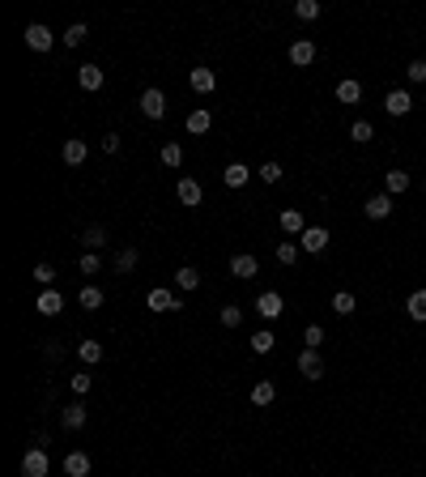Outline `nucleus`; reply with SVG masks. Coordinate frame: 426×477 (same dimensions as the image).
<instances>
[{
    "instance_id": "nucleus-20",
    "label": "nucleus",
    "mask_w": 426,
    "mask_h": 477,
    "mask_svg": "<svg viewBox=\"0 0 426 477\" xmlns=\"http://www.w3.org/2000/svg\"><path fill=\"white\" fill-rule=\"evenodd\" d=\"M90 473V456L85 452H69L64 456V477H85Z\"/></svg>"
},
{
    "instance_id": "nucleus-22",
    "label": "nucleus",
    "mask_w": 426,
    "mask_h": 477,
    "mask_svg": "<svg viewBox=\"0 0 426 477\" xmlns=\"http://www.w3.org/2000/svg\"><path fill=\"white\" fill-rule=\"evenodd\" d=\"M273 401H277V388H273L269 380H260V384L252 388V405H260V409H269Z\"/></svg>"
},
{
    "instance_id": "nucleus-47",
    "label": "nucleus",
    "mask_w": 426,
    "mask_h": 477,
    "mask_svg": "<svg viewBox=\"0 0 426 477\" xmlns=\"http://www.w3.org/2000/svg\"><path fill=\"white\" fill-rule=\"evenodd\" d=\"M422 188H426V179H422Z\"/></svg>"
},
{
    "instance_id": "nucleus-18",
    "label": "nucleus",
    "mask_w": 426,
    "mask_h": 477,
    "mask_svg": "<svg viewBox=\"0 0 426 477\" xmlns=\"http://www.w3.org/2000/svg\"><path fill=\"white\" fill-rule=\"evenodd\" d=\"M102 81H106V77H102L98 64H81V69H77V85H81V90H102Z\"/></svg>"
},
{
    "instance_id": "nucleus-39",
    "label": "nucleus",
    "mask_w": 426,
    "mask_h": 477,
    "mask_svg": "<svg viewBox=\"0 0 426 477\" xmlns=\"http://www.w3.org/2000/svg\"><path fill=\"white\" fill-rule=\"evenodd\" d=\"M116 269H120V273H132V269H137V247H124V251L116 256Z\"/></svg>"
},
{
    "instance_id": "nucleus-10",
    "label": "nucleus",
    "mask_w": 426,
    "mask_h": 477,
    "mask_svg": "<svg viewBox=\"0 0 426 477\" xmlns=\"http://www.w3.org/2000/svg\"><path fill=\"white\" fill-rule=\"evenodd\" d=\"M362 209H366V218H371V222H384V218L392 214V196H388V192H376V196H366Z\"/></svg>"
},
{
    "instance_id": "nucleus-26",
    "label": "nucleus",
    "mask_w": 426,
    "mask_h": 477,
    "mask_svg": "<svg viewBox=\"0 0 426 477\" xmlns=\"http://www.w3.org/2000/svg\"><path fill=\"white\" fill-rule=\"evenodd\" d=\"M56 277H60V273H56V264H47V260H43V264H34V282H39L43 290L56 286Z\"/></svg>"
},
{
    "instance_id": "nucleus-37",
    "label": "nucleus",
    "mask_w": 426,
    "mask_h": 477,
    "mask_svg": "<svg viewBox=\"0 0 426 477\" xmlns=\"http://www.w3.org/2000/svg\"><path fill=\"white\" fill-rule=\"evenodd\" d=\"M85 34H90V30H85V22H73V26L64 30V43H69V47H81V43H85Z\"/></svg>"
},
{
    "instance_id": "nucleus-40",
    "label": "nucleus",
    "mask_w": 426,
    "mask_h": 477,
    "mask_svg": "<svg viewBox=\"0 0 426 477\" xmlns=\"http://www.w3.org/2000/svg\"><path fill=\"white\" fill-rule=\"evenodd\" d=\"M303 345H307V350H320V345H324V329H320V324H307Z\"/></svg>"
},
{
    "instance_id": "nucleus-19",
    "label": "nucleus",
    "mask_w": 426,
    "mask_h": 477,
    "mask_svg": "<svg viewBox=\"0 0 426 477\" xmlns=\"http://www.w3.org/2000/svg\"><path fill=\"white\" fill-rule=\"evenodd\" d=\"M384 192L388 196H405L409 192V171H388L384 175Z\"/></svg>"
},
{
    "instance_id": "nucleus-23",
    "label": "nucleus",
    "mask_w": 426,
    "mask_h": 477,
    "mask_svg": "<svg viewBox=\"0 0 426 477\" xmlns=\"http://www.w3.org/2000/svg\"><path fill=\"white\" fill-rule=\"evenodd\" d=\"M209 128H213V116H209L205 107H196V111L188 116V132H192V137H205Z\"/></svg>"
},
{
    "instance_id": "nucleus-35",
    "label": "nucleus",
    "mask_w": 426,
    "mask_h": 477,
    "mask_svg": "<svg viewBox=\"0 0 426 477\" xmlns=\"http://www.w3.org/2000/svg\"><path fill=\"white\" fill-rule=\"evenodd\" d=\"M350 137H354V141H362V145H366V141H371V137H376V124H371V120H354V128H350Z\"/></svg>"
},
{
    "instance_id": "nucleus-25",
    "label": "nucleus",
    "mask_w": 426,
    "mask_h": 477,
    "mask_svg": "<svg viewBox=\"0 0 426 477\" xmlns=\"http://www.w3.org/2000/svg\"><path fill=\"white\" fill-rule=\"evenodd\" d=\"M282 230H286V235H303V230H307V222H303L298 209H282Z\"/></svg>"
},
{
    "instance_id": "nucleus-34",
    "label": "nucleus",
    "mask_w": 426,
    "mask_h": 477,
    "mask_svg": "<svg viewBox=\"0 0 426 477\" xmlns=\"http://www.w3.org/2000/svg\"><path fill=\"white\" fill-rule=\"evenodd\" d=\"M179 163H184L179 141H167V145H163V167H179Z\"/></svg>"
},
{
    "instance_id": "nucleus-21",
    "label": "nucleus",
    "mask_w": 426,
    "mask_h": 477,
    "mask_svg": "<svg viewBox=\"0 0 426 477\" xmlns=\"http://www.w3.org/2000/svg\"><path fill=\"white\" fill-rule=\"evenodd\" d=\"M405 311H409V320L426 324V290H413V294L405 298Z\"/></svg>"
},
{
    "instance_id": "nucleus-38",
    "label": "nucleus",
    "mask_w": 426,
    "mask_h": 477,
    "mask_svg": "<svg viewBox=\"0 0 426 477\" xmlns=\"http://www.w3.org/2000/svg\"><path fill=\"white\" fill-rule=\"evenodd\" d=\"M256 175H260L264 184H277V179H282V163H260Z\"/></svg>"
},
{
    "instance_id": "nucleus-24",
    "label": "nucleus",
    "mask_w": 426,
    "mask_h": 477,
    "mask_svg": "<svg viewBox=\"0 0 426 477\" xmlns=\"http://www.w3.org/2000/svg\"><path fill=\"white\" fill-rule=\"evenodd\" d=\"M358 98H362V85H358L354 77H345V81L337 85V102H345V107H354Z\"/></svg>"
},
{
    "instance_id": "nucleus-14",
    "label": "nucleus",
    "mask_w": 426,
    "mask_h": 477,
    "mask_svg": "<svg viewBox=\"0 0 426 477\" xmlns=\"http://www.w3.org/2000/svg\"><path fill=\"white\" fill-rule=\"evenodd\" d=\"M311 60H315V43H311V39H298V43H290V64L307 69Z\"/></svg>"
},
{
    "instance_id": "nucleus-45",
    "label": "nucleus",
    "mask_w": 426,
    "mask_h": 477,
    "mask_svg": "<svg viewBox=\"0 0 426 477\" xmlns=\"http://www.w3.org/2000/svg\"><path fill=\"white\" fill-rule=\"evenodd\" d=\"M102 149H106V153H120V132H106V137H102Z\"/></svg>"
},
{
    "instance_id": "nucleus-8",
    "label": "nucleus",
    "mask_w": 426,
    "mask_h": 477,
    "mask_svg": "<svg viewBox=\"0 0 426 477\" xmlns=\"http://www.w3.org/2000/svg\"><path fill=\"white\" fill-rule=\"evenodd\" d=\"M34 311H39V315H60V311H64V294H60L56 286H51V290H39Z\"/></svg>"
},
{
    "instance_id": "nucleus-3",
    "label": "nucleus",
    "mask_w": 426,
    "mask_h": 477,
    "mask_svg": "<svg viewBox=\"0 0 426 477\" xmlns=\"http://www.w3.org/2000/svg\"><path fill=\"white\" fill-rule=\"evenodd\" d=\"M141 116L145 120H163L167 116V94L163 90H145L141 94Z\"/></svg>"
},
{
    "instance_id": "nucleus-31",
    "label": "nucleus",
    "mask_w": 426,
    "mask_h": 477,
    "mask_svg": "<svg viewBox=\"0 0 426 477\" xmlns=\"http://www.w3.org/2000/svg\"><path fill=\"white\" fill-rule=\"evenodd\" d=\"M354 307H358V303H354L350 290H337V294H333V311H337V315H354Z\"/></svg>"
},
{
    "instance_id": "nucleus-43",
    "label": "nucleus",
    "mask_w": 426,
    "mask_h": 477,
    "mask_svg": "<svg viewBox=\"0 0 426 477\" xmlns=\"http://www.w3.org/2000/svg\"><path fill=\"white\" fill-rule=\"evenodd\" d=\"M98 269H102L98 251H85V256H81V273H98Z\"/></svg>"
},
{
    "instance_id": "nucleus-11",
    "label": "nucleus",
    "mask_w": 426,
    "mask_h": 477,
    "mask_svg": "<svg viewBox=\"0 0 426 477\" xmlns=\"http://www.w3.org/2000/svg\"><path fill=\"white\" fill-rule=\"evenodd\" d=\"M175 196H179V205H188V209H196V205L205 200V188H200L196 179H179V184H175Z\"/></svg>"
},
{
    "instance_id": "nucleus-12",
    "label": "nucleus",
    "mask_w": 426,
    "mask_h": 477,
    "mask_svg": "<svg viewBox=\"0 0 426 477\" xmlns=\"http://www.w3.org/2000/svg\"><path fill=\"white\" fill-rule=\"evenodd\" d=\"M231 273H235L239 282H252V277L260 273V264H256V256H247V251H239V256L231 260Z\"/></svg>"
},
{
    "instance_id": "nucleus-5",
    "label": "nucleus",
    "mask_w": 426,
    "mask_h": 477,
    "mask_svg": "<svg viewBox=\"0 0 426 477\" xmlns=\"http://www.w3.org/2000/svg\"><path fill=\"white\" fill-rule=\"evenodd\" d=\"M256 311H260V320H277L286 311V303H282L277 290H264V294H256Z\"/></svg>"
},
{
    "instance_id": "nucleus-6",
    "label": "nucleus",
    "mask_w": 426,
    "mask_h": 477,
    "mask_svg": "<svg viewBox=\"0 0 426 477\" xmlns=\"http://www.w3.org/2000/svg\"><path fill=\"white\" fill-rule=\"evenodd\" d=\"M298 375L303 380H324V358H320V350H303L298 354Z\"/></svg>"
},
{
    "instance_id": "nucleus-15",
    "label": "nucleus",
    "mask_w": 426,
    "mask_h": 477,
    "mask_svg": "<svg viewBox=\"0 0 426 477\" xmlns=\"http://www.w3.org/2000/svg\"><path fill=\"white\" fill-rule=\"evenodd\" d=\"M60 427H64V431H81V427H85V405H77V401L64 405V409H60Z\"/></svg>"
},
{
    "instance_id": "nucleus-1",
    "label": "nucleus",
    "mask_w": 426,
    "mask_h": 477,
    "mask_svg": "<svg viewBox=\"0 0 426 477\" xmlns=\"http://www.w3.org/2000/svg\"><path fill=\"white\" fill-rule=\"evenodd\" d=\"M47 473H51L47 452H43V448H30V452L22 456V477H47Z\"/></svg>"
},
{
    "instance_id": "nucleus-7",
    "label": "nucleus",
    "mask_w": 426,
    "mask_h": 477,
    "mask_svg": "<svg viewBox=\"0 0 426 477\" xmlns=\"http://www.w3.org/2000/svg\"><path fill=\"white\" fill-rule=\"evenodd\" d=\"M384 111H388V116H397V120H401V116H409V111H413L409 90H388V94H384Z\"/></svg>"
},
{
    "instance_id": "nucleus-44",
    "label": "nucleus",
    "mask_w": 426,
    "mask_h": 477,
    "mask_svg": "<svg viewBox=\"0 0 426 477\" xmlns=\"http://www.w3.org/2000/svg\"><path fill=\"white\" fill-rule=\"evenodd\" d=\"M90 388H94V380H90V375H73V392H77V396H85Z\"/></svg>"
},
{
    "instance_id": "nucleus-32",
    "label": "nucleus",
    "mask_w": 426,
    "mask_h": 477,
    "mask_svg": "<svg viewBox=\"0 0 426 477\" xmlns=\"http://www.w3.org/2000/svg\"><path fill=\"white\" fill-rule=\"evenodd\" d=\"M294 18H298V22H315V18H320V0H298V5H294Z\"/></svg>"
},
{
    "instance_id": "nucleus-2",
    "label": "nucleus",
    "mask_w": 426,
    "mask_h": 477,
    "mask_svg": "<svg viewBox=\"0 0 426 477\" xmlns=\"http://www.w3.org/2000/svg\"><path fill=\"white\" fill-rule=\"evenodd\" d=\"M26 47L30 51H51V47H56V34H51L43 22H30L26 26Z\"/></svg>"
},
{
    "instance_id": "nucleus-9",
    "label": "nucleus",
    "mask_w": 426,
    "mask_h": 477,
    "mask_svg": "<svg viewBox=\"0 0 426 477\" xmlns=\"http://www.w3.org/2000/svg\"><path fill=\"white\" fill-rule=\"evenodd\" d=\"M329 239H333V235H329L324 226H307V230L298 235V247L315 256V251H324V247H329Z\"/></svg>"
},
{
    "instance_id": "nucleus-16",
    "label": "nucleus",
    "mask_w": 426,
    "mask_h": 477,
    "mask_svg": "<svg viewBox=\"0 0 426 477\" xmlns=\"http://www.w3.org/2000/svg\"><path fill=\"white\" fill-rule=\"evenodd\" d=\"M252 175H256L252 167H243V163H226V171H222V184H226V188H243Z\"/></svg>"
},
{
    "instance_id": "nucleus-46",
    "label": "nucleus",
    "mask_w": 426,
    "mask_h": 477,
    "mask_svg": "<svg viewBox=\"0 0 426 477\" xmlns=\"http://www.w3.org/2000/svg\"><path fill=\"white\" fill-rule=\"evenodd\" d=\"M422 149H426V141H422Z\"/></svg>"
},
{
    "instance_id": "nucleus-27",
    "label": "nucleus",
    "mask_w": 426,
    "mask_h": 477,
    "mask_svg": "<svg viewBox=\"0 0 426 477\" xmlns=\"http://www.w3.org/2000/svg\"><path fill=\"white\" fill-rule=\"evenodd\" d=\"M175 286L179 290H196L200 286V273L192 269V264H184V269H175Z\"/></svg>"
},
{
    "instance_id": "nucleus-33",
    "label": "nucleus",
    "mask_w": 426,
    "mask_h": 477,
    "mask_svg": "<svg viewBox=\"0 0 426 477\" xmlns=\"http://www.w3.org/2000/svg\"><path fill=\"white\" fill-rule=\"evenodd\" d=\"M81 243H85L90 251H98V247L106 243V230H102V226H85V235H81Z\"/></svg>"
},
{
    "instance_id": "nucleus-41",
    "label": "nucleus",
    "mask_w": 426,
    "mask_h": 477,
    "mask_svg": "<svg viewBox=\"0 0 426 477\" xmlns=\"http://www.w3.org/2000/svg\"><path fill=\"white\" fill-rule=\"evenodd\" d=\"M294 260H298V243H290V239L277 243V264H294Z\"/></svg>"
},
{
    "instance_id": "nucleus-36",
    "label": "nucleus",
    "mask_w": 426,
    "mask_h": 477,
    "mask_svg": "<svg viewBox=\"0 0 426 477\" xmlns=\"http://www.w3.org/2000/svg\"><path fill=\"white\" fill-rule=\"evenodd\" d=\"M218 320H222V324H226V329H239V320H243V311H239V307H235V303H226V307H222V311H218Z\"/></svg>"
},
{
    "instance_id": "nucleus-30",
    "label": "nucleus",
    "mask_w": 426,
    "mask_h": 477,
    "mask_svg": "<svg viewBox=\"0 0 426 477\" xmlns=\"http://www.w3.org/2000/svg\"><path fill=\"white\" fill-rule=\"evenodd\" d=\"M77 354H81V362H90V366H98V362H102V345H98L94 337H90V341H81V345H77Z\"/></svg>"
},
{
    "instance_id": "nucleus-28",
    "label": "nucleus",
    "mask_w": 426,
    "mask_h": 477,
    "mask_svg": "<svg viewBox=\"0 0 426 477\" xmlns=\"http://www.w3.org/2000/svg\"><path fill=\"white\" fill-rule=\"evenodd\" d=\"M273 345H277V337H273L269 329H260V333H252V350H256V354H273Z\"/></svg>"
},
{
    "instance_id": "nucleus-29",
    "label": "nucleus",
    "mask_w": 426,
    "mask_h": 477,
    "mask_svg": "<svg viewBox=\"0 0 426 477\" xmlns=\"http://www.w3.org/2000/svg\"><path fill=\"white\" fill-rule=\"evenodd\" d=\"M77 303H81L85 311H98V307H102V290H98V286H81V294H77Z\"/></svg>"
},
{
    "instance_id": "nucleus-17",
    "label": "nucleus",
    "mask_w": 426,
    "mask_h": 477,
    "mask_svg": "<svg viewBox=\"0 0 426 477\" xmlns=\"http://www.w3.org/2000/svg\"><path fill=\"white\" fill-rule=\"evenodd\" d=\"M188 81H192L196 94H213V90H218V77H213V69H192Z\"/></svg>"
},
{
    "instance_id": "nucleus-42",
    "label": "nucleus",
    "mask_w": 426,
    "mask_h": 477,
    "mask_svg": "<svg viewBox=\"0 0 426 477\" xmlns=\"http://www.w3.org/2000/svg\"><path fill=\"white\" fill-rule=\"evenodd\" d=\"M405 77H409L413 85H422V81H426V60H413V64L405 69Z\"/></svg>"
},
{
    "instance_id": "nucleus-13",
    "label": "nucleus",
    "mask_w": 426,
    "mask_h": 477,
    "mask_svg": "<svg viewBox=\"0 0 426 477\" xmlns=\"http://www.w3.org/2000/svg\"><path fill=\"white\" fill-rule=\"evenodd\" d=\"M85 153H90V145H85L81 137H69V141H64V149H60V158H64L69 167H81V163H85Z\"/></svg>"
},
{
    "instance_id": "nucleus-4",
    "label": "nucleus",
    "mask_w": 426,
    "mask_h": 477,
    "mask_svg": "<svg viewBox=\"0 0 426 477\" xmlns=\"http://www.w3.org/2000/svg\"><path fill=\"white\" fill-rule=\"evenodd\" d=\"M145 303H149V311H158V315H163V311H179V307H184V303H179V294H175V290H163V286L149 290V294H145Z\"/></svg>"
}]
</instances>
